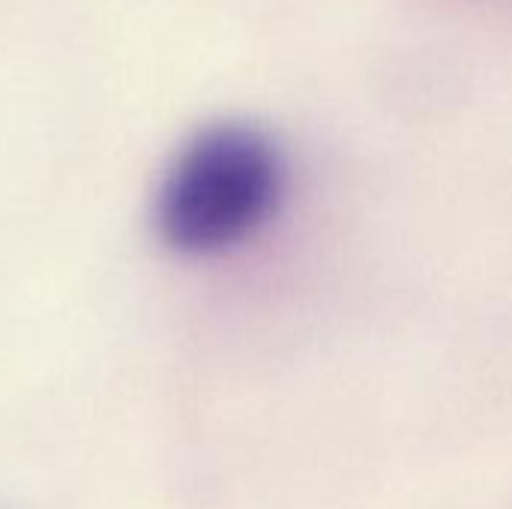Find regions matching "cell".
<instances>
[{
  "label": "cell",
  "instance_id": "1",
  "mask_svg": "<svg viewBox=\"0 0 512 509\" xmlns=\"http://www.w3.org/2000/svg\"><path fill=\"white\" fill-rule=\"evenodd\" d=\"M285 156L252 123H213L195 132L168 162L153 228L180 255L204 258L249 240L279 207Z\"/></svg>",
  "mask_w": 512,
  "mask_h": 509
}]
</instances>
